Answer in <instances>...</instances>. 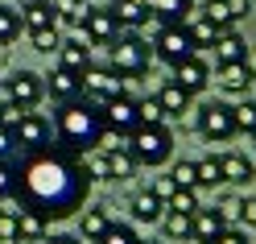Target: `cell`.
I'll return each mask as SVG.
<instances>
[{"instance_id": "1f68e13d", "label": "cell", "mask_w": 256, "mask_h": 244, "mask_svg": "<svg viewBox=\"0 0 256 244\" xmlns=\"http://www.w3.org/2000/svg\"><path fill=\"white\" fill-rule=\"evenodd\" d=\"M232 116H236V133H248V137H256V100L236 104V108H232Z\"/></svg>"}, {"instance_id": "8fae6325", "label": "cell", "mask_w": 256, "mask_h": 244, "mask_svg": "<svg viewBox=\"0 0 256 244\" xmlns=\"http://www.w3.org/2000/svg\"><path fill=\"white\" fill-rule=\"evenodd\" d=\"M78 29H83V38L91 46H112L120 38V25H116V17H112L108 9H87L83 21H78Z\"/></svg>"}, {"instance_id": "e575fe53", "label": "cell", "mask_w": 256, "mask_h": 244, "mask_svg": "<svg viewBox=\"0 0 256 244\" xmlns=\"http://www.w3.org/2000/svg\"><path fill=\"white\" fill-rule=\"evenodd\" d=\"M166 211H182V215H194V211H198V194H194V190H186V186H178V190L170 194Z\"/></svg>"}, {"instance_id": "52a82bcc", "label": "cell", "mask_w": 256, "mask_h": 244, "mask_svg": "<svg viewBox=\"0 0 256 244\" xmlns=\"http://www.w3.org/2000/svg\"><path fill=\"white\" fill-rule=\"evenodd\" d=\"M12 141H17L21 153H38L46 145H54V128L42 112H21V120L12 124Z\"/></svg>"}, {"instance_id": "cb8c5ba5", "label": "cell", "mask_w": 256, "mask_h": 244, "mask_svg": "<svg viewBox=\"0 0 256 244\" xmlns=\"http://www.w3.org/2000/svg\"><path fill=\"white\" fill-rule=\"evenodd\" d=\"M149 5V17L166 21V25H186V13H190V0H145Z\"/></svg>"}, {"instance_id": "8d00e7d4", "label": "cell", "mask_w": 256, "mask_h": 244, "mask_svg": "<svg viewBox=\"0 0 256 244\" xmlns=\"http://www.w3.org/2000/svg\"><path fill=\"white\" fill-rule=\"evenodd\" d=\"M170 178H174L178 186H186V190H198V170H194V161H174Z\"/></svg>"}, {"instance_id": "83f0119b", "label": "cell", "mask_w": 256, "mask_h": 244, "mask_svg": "<svg viewBox=\"0 0 256 244\" xmlns=\"http://www.w3.org/2000/svg\"><path fill=\"white\" fill-rule=\"evenodd\" d=\"M186 34H190V42H194V54H198V50H211V46H215L219 29L206 21V17H194V21H186Z\"/></svg>"}, {"instance_id": "681fc988", "label": "cell", "mask_w": 256, "mask_h": 244, "mask_svg": "<svg viewBox=\"0 0 256 244\" xmlns=\"http://www.w3.org/2000/svg\"><path fill=\"white\" fill-rule=\"evenodd\" d=\"M244 71H248V79H256V46H248V54H244Z\"/></svg>"}, {"instance_id": "74e56055", "label": "cell", "mask_w": 256, "mask_h": 244, "mask_svg": "<svg viewBox=\"0 0 256 244\" xmlns=\"http://www.w3.org/2000/svg\"><path fill=\"white\" fill-rule=\"evenodd\" d=\"M136 112H140V124H166V112L157 104V95L153 100H136Z\"/></svg>"}, {"instance_id": "8992f818", "label": "cell", "mask_w": 256, "mask_h": 244, "mask_svg": "<svg viewBox=\"0 0 256 244\" xmlns=\"http://www.w3.org/2000/svg\"><path fill=\"white\" fill-rule=\"evenodd\" d=\"M198 133L211 141V145H223V141H232L236 137V116H232V104H223V100H211V104H202L198 108Z\"/></svg>"}, {"instance_id": "ac0fdd59", "label": "cell", "mask_w": 256, "mask_h": 244, "mask_svg": "<svg viewBox=\"0 0 256 244\" xmlns=\"http://www.w3.org/2000/svg\"><path fill=\"white\" fill-rule=\"evenodd\" d=\"M219 170H223V182H236V186L256 182V166L244 153H219Z\"/></svg>"}, {"instance_id": "7dc6e473", "label": "cell", "mask_w": 256, "mask_h": 244, "mask_svg": "<svg viewBox=\"0 0 256 244\" xmlns=\"http://www.w3.org/2000/svg\"><path fill=\"white\" fill-rule=\"evenodd\" d=\"M228 5V13H232V21H244L248 13H252V0H223Z\"/></svg>"}, {"instance_id": "f907efd6", "label": "cell", "mask_w": 256, "mask_h": 244, "mask_svg": "<svg viewBox=\"0 0 256 244\" xmlns=\"http://www.w3.org/2000/svg\"><path fill=\"white\" fill-rule=\"evenodd\" d=\"M4 108H8V100H4V95H0V116H4Z\"/></svg>"}, {"instance_id": "ba28073f", "label": "cell", "mask_w": 256, "mask_h": 244, "mask_svg": "<svg viewBox=\"0 0 256 244\" xmlns=\"http://www.w3.org/2000/svg\"><path fill=\"white\" fill-rule=\"evenodd\" d=\"M83 95L95 104L116 100V95H124V75L116 67H87L83 71Z\"/></svg>"}, {"instance_id": "5b68a950", "label": "cell", "mask_w": 256, "mask_h": 244, "mask_svg": "<svg viewBox=\"0 0 256 244\" xmlns=\"http://www.w3.org/2000/svg\"><path fill=\"white\" fill-rule=\"evenodd\" d=\"M0 95L12 104V108H21V112H34L42 104V95H46V79L38 71H12L4 83H0Z\"/></svg>"}, {"instance_id": "f5cc1de1", "label": "cell", "mask_w": 256, "mask_h": 244, "mask_svg": "<svg viewBox=\"0 0 256 244\" xmlns=\"http://www.w3.org/2000/svg\"><path fill=\"white\" fill-rule=\"evenodd\" d=\"M0 62H4V42H0Z\"/></svg>"}, {"instance_id": "9c48e42d", "label": "cell", "mask_w": 256, "mask_h": 244, "mask_svg": "<svg viewBox=\"0 0 256 244\" xmlns=\"http://www.w3.org/2000/svg\"><path fill=\"white\" fill-rule=\"evenodd\" d=\"M153 54L166 62V67H178V62H186L190 54H194V42H190L186 25H166L162 34H157L153 42Z\"/></svg>"}, {"instance_id": "bcb514c9", "label": "cell", "mask_w": 256, "mask_h": 244, "mask_svg": "<svg viewBox=\"0 0 256 244\" xmlns=\"http://www.w3.org/2000/svg\"><path fill=\"white\" fill-rule=\"evenodd\" d=\"M240 223L256 227V199H240Z\"/></svg>"}, {"instance_id": "5bb4252c", "label": "cell", "mask_w": 256, "mask_h": 244, "mask_svg": "<svg viewBox=\"0 0 256 244\" xmlns=\"http://www.w3.org/2000/svg\"><path fill=\"white\" fill-rule=\"evenodd\" d=\"M42 79H46V91H50L58 104L74 100V95H83V75H74V71H62V67H54L50 75H42Z\"/></svg>"}, {"instance_id": "d4e9b609", "label": "cell", "mask_w": 256, "mask_h": 244, "mask_svg": "<svg viewBox=\"0 0 256 244\" xmlns=\"http://www.w3.org/2000/svg\"><path fill=\"white\" fill-rule=\"evenodd\" d=\"M190 100H194V95H190V91H182L178 83H174V79H170L162 91H157V104H162V112H166V116H182V112H190Z\"/></svg>"}, {"instance_id": "836d02e7", "label": "cell", "mask_w": 256, "mask_h": 244, "mask_svg": "<svg viewBox=\"0 0 256 244\" xmlns=\"http://www.w3.org/2000/svg\"><path fill=\"white\" fill-rule=\"evenodd\" d=\"M202 17L211 21V25L219 29V34H223V29H236V21H232V13H228V5H223V0H206Z\"/></svg>"}, {"instance_id": "816d5d0a", "label": "cell", "mask_w": 256, "mask_h": 244, "mask_svg": "<svg viewBox=\"0 0 256 244\" xmlns=\"http://www.w3.org/2000/svg\"><path fill=\"white\" fill-rule=\"evenodd\" d=\"M140 244H166V240H140Z\"/></svg>"}, {"instance_id": "f6af8a7d", "label": "cell", "mask_w": 256, "mask_h": 244, "mask_svg": "<svg viewBox=\"0 0 256 244\" xmlns=\"http://www.w3.org/2000/svg\"><path fill=\"white\" fill-rule=\"evenodd\" d=\"M12 153H17V141H12V128L0 124V161H12Z\"/></svg>"}, {"instance_id": "4316f807", "label": "cell", "mask_w": 256, "mask_h": 244, "mask_svg": "<svg viewBox=\"0 0 256 244\" xmlns=\"http://www.w3.org/2000/svg\"><path fill=\"white\" fill-rule=\"evenodd\" d=\"M219 87L232 91V95H248L252 79H248V71H244V62H228V67H219Z\"/></svg>"}, {"instance_id": "7402d4cb", "label": "cell", "mask_w": 256, "mask_h": 244, "mask_svg": "<svg viewBox=\"0 0 256 244\" xmlns=\"http://www.w3.org/2000/svg\"><path fill=\"white\" fill-rule=\"evenodd\" d=\"M17 236H21V244H42L46 236H50V223H46L38 211L17 207Z\"/></svg>"}, {"instance_id": "f1b7e54d", "label": "cell", "mask_w": 256, "mask_h": 244, "mask_svg": "<svg viewBox=\"0 0 256 244\" xmlns=\"http://www.w3.org/2000/svg\"><path fill=\"white\" fill-rule=\"evenodd\" d=\"M78 161H83V170H87L91 182H112V170H108V153L104 149H91V153H83Z\"/></svg>"}, {"instance_id": "e0dca14e", "label": "cell", "mask_w": 256, "mask_h": 244, "mask_svg": "<svg viewBox=\"0 0 256 244\" xmlns=\"http://www.w3.org/2000/svg\"><path fill=\"white\" fill-rule=\"evenodd\" d=\"M108 13L116 17L120 29H140V25L149 21V5H145V0H112Z\"/></svg>"}, {"instance_id": "9a60e30c", "label": "cell", "mask_w": 256, "mask_h": 244, "mask_svg": "<svg viewBox=\"0 0 256 244\" xmlns=\"http://www.w3.org/2000/svg\"><path fill=\"white\" fill-rule=\"evenodd\" d=\"M21 29H29V34H42V29H58V13L50 0H29V5L21 9Z\"/></svg>"}, {"instance_id": "7c38bea8", "label": "cell", "mask_w": 256, "mask_h": 244, "mask_svg": "<svg viewBox=\"0 0 256 244\" xmlns=\"http://www.w3.org/2000/svg\"><path fill=\"white\" fill-rule=\"evenodd\" d=\"M174 83H178L182 91H190V95H198L206 83H211V67H206L198 54H190L186 62H178V67H174Z\"/></svg>"}, {"instance_id": "d590c367", "label": "cell", "mask_w": 256, "mask_h": 244, "mask_svg": "<svg viewBox=\"0 0 256 244\" xmlns=\"http://www.w3.org/2000/svg\"><path fill=\"white\" fill-rule=\"evenodd\" d=\"M95 244H140V236H136L128 223H112V227H108V232L95 240Z\"/></svg>"}, {"instance_id": "ffe728a7", "label": "cell", "mask_w": 256, "mask_h": 244, "mask_svg": "<svg viewBox=\"0 0 256 244\" xmlns=\"http://www.w3.org/2000/svg\"><path fill=\"white\" fill-rule=\"evenodd\" d=\"M215 67H228V62H244V54H248V42L236 34V29H223V34L215 38Z\"/></svg>"}, {"instance_id": "4fadbf2b", "label": "cell", "mask_w": 256, "mask_h": 244, "mask_svg": "<svg viewBox=\"0 0 256 244\" xmlns=\"http://www.w3.org/2000/svg\"><path fill=\"white\" fill-rule=\"evenodd\" d=\"M58 67L62 71H74V75H83L91 67V42L78 34V38H66V42H58Z\"/></svg>"}, {"instance_id": "60d3db41", "label": "cell", "mask_w": 256, "mask_h": 244, "mask_svg": "<svg viewBox=\"0 0 256 244\" xmlns=\"http://www.w3.org/2000/svg\"><path fill=\"white\" fill-rule=\"evenodd\" d=\"M0 244H21V236H17V215H12V211L0 215Z\"/></svg>"}, {"instance_id": "f546056e", "label": "cell", "mask_w": 256, "mask_h": 244, "mask_svg": "<svg viewBox=\"0 0 256 244\" xmlns=\"http://www.w3.org/2000/svg\"><path fill=\"white\" fill-rule=\"evenodd\" d=\"M21 34V9H12V5H0V42H17Z\"/></svg>"}, {"instance_id": "c3c4849f", "label": "cell", "mask_w": 256, "mask_h": 244, "mask_svg": "<svg viewBox=\"0 0 256 244\" xmlns=\"http://www.w3.org/2000/svg\"><path fill=\"white\" fill-rule=\"evenodd\" d=\"M42 244H83L78 236H66V232H58V236H46Z\"/></svg>"}, {"instance_id": "4dcf8cb0", "label": "cell", "mask_w": 256, "mask_h": 244, "mask_svg": "<svg viewBox=\"0 0 256 244\" xmlns=\"http://www.w3.org/2000/svg\"><path fill=\"white\" fill-rule=\"evenodd\" d=\"M194 170H198V186H223V170H219V157H198L194 161Z\"/></svg>"}, {"instance_id": "6da1fadb", "label": "cell", "mask_w": 256, "mask_h": 244, "mask_svg": "<svg viewBox=\"0 0 256 244\" xmlns=\"http://www.w3.org/2000/svg\"><path fill=\"white\" fill-rule=\"evenodd\" d=\"M91 194V178L83 170V161L46 145L38 153H21L17 161V186H12V199L25 211H38V215L50 219H66L78 215L87 207Z\"/></svg>"}, {"instance_id": "2e32d148", "label": "cell", "mask_w": 256, "mask_h": 244, "mask_svg": "<svg viewBox=\"0 0 256 244\" xmlns=\"http://www.w3.org/2000/svg\"><path fill=\"white\" fill-rule=\"evenodd\" d=\"M223 227H228V219H223L215 207H198L194 215H190V232H194L190 240H202V244H211V240L223 232Z\"/></svg>"}, {"instance_id": "30bf717a", "label": "cell", "mask_w": 256, "mask_h": 244, "mask_svg": "<svg viewBox=\"0 0 256 244\" xmlns=\"http://www.w3.org/2000/svg\"><path fill=\"white\" fill-rule=\"evenodd\" d=\"M104 124H108L112 137H128V133L140 124L136 100H132V95H116V100H108V104H104Z\"/></svg>"}, {"instance_id": "7bdbcfd3", "label": "cell", "mask_w": 256, "mask_h": 244, "mask_svg": "<svg viewBox=\"0 0 256 244\" xmlns=\"http://www.w3.org/2000/svg\"><path fill=\"white\" fill-rule=\"evenodd\" d=\"M211 244H252V240H248L244 227H232V223H228V227H223V232H219Z\"/></svg>"}, {"instance_id": "7a4b0ae2", "label": "cell", "mask_w": 256, "mask_h": 244, "mask_svg": "<svg viewBox=\"0 0 256 244\" xmlns=\"http://www.w3.org/2000/svg\"><path fill=\"white\" fill-rule=\"evenodd\" d=\"M54 149L70 153V157H83L91 149H100L104 137H108V124H104V104L87 100V95H74L58 108L54 116Z\"/></svg>"}, {"instance_id": "db71d44e", "label": "cell", "mask_w": 256, "mask_h": 244, "mask_svg": "<svg viewBox=\"0 0 256 244\" xmlns=\"http://www.w3.org/2000/svg\"><path fill=\"white\" fill-rule=\"evenodd\" d=\"M252 87H256V79H252Z\"/></svg>"}, {"instance_id": "f35d334b", "label": "cell", "mask_w": 256, "mask_h": 244, "mask_svg": "<svg viewBox=\"0 0 256 244\" xmlns=\"http://www.w3.org/2000/svg\"><path fill=\"white\" fill-rule=\"evenodd\" d=\"M29 42H34L38 54H54L62 38H58V29H42V34H29Z\"/></svg>"}, {"instance_id": "ee69618b", "label": "cell", "mask_w": 256, "mask_h": 244, "mask_svg": "<svg viewBox=\"0 0 256 244\" xmlns=\"http://www.w3.org/2000/svg\"><path fill=\"white\" fill-rule=\"evenodd\" d=\"M149 190H153V194H157V199H162V203H170V194L178 190V182H174L170 174H162V178H153V186H149Z\"/></svg>"}, {"instance_id": "277c9868", "label": "cell", "mask_w": 256, "mask_h": 244, "mask_svg": "<svg viewBox=\"0 0 256 244\" xmlns=\"http://www.w3.org/2000/svg\"><path fill=\"white\" fill-rule=\"evenodd\" d=\"M149 58H153V46L140 34H120L116 42H112V67H116L124 79H140L149 71Z\"/></svg>"}, {"instance_id": "603a6c76", "label": "cell", "mask_w": 256, "mask_h": 244, "mask_svg": "<svg viewBox=\"0 0 256 244\" xmlns=\"http://www.w3.org/2000/svg\"><path fill=\"white\" fill-rule=\"evenodd\" d=\"M108 170H112V182H128V178L136 174V161L128 153V145H108Z\"/></svg>"}, {"instance_id": "d6986e66", "label": "cell", "mask_w": 256, "mask_h": 244, "mask_svg": "<svg viewBox=\"0 0 256 244\" xmlns=\"http://www.w3.org/2000/svg\"><path fill=\"white\" fill-rule=\"evenodd\" d=\"M112 223H116V219H112L108 207H83V211H78V240H100Z\"/></svg>"}, {"instance_id": "3957f363", "label": "cell", "mask_w": 256, "mask_h": 244, "mask_svg": "<svg viewBox=\"0 0 256 244\" xmlns=\"http://www.w3.org/2000/svg\"><path fill=\"white\" fill-rule=\"evenodd\" d=\"M128 153H132L136 166H166V161L174 157V133L166 124H136L132 133H128Z\"/></svg>"}, {"instance_id": "b9f144b4", "label": "cell", "mask_w": 256, "mask_h": 244, "mask_svg": "<svg viewBox=\"0 0 256 244\" xmlns=\"http://www.w3.org/2000/svg\"><path fill=\"white\" fill-rule=\"evenodd\" d=\"M215 211H219V215L228 219V223H232V219H240V194H223V199L215 203Z\"/></svg>"}, {"instance_id": "484cf974", "label": "cell", "mask_w": 256, "mask_h": 244, "mask_svg": "<svg viewBox=\"0 0 256 244\" xmlns=\"http://www.w3.org/2000/svg\"><path fill=\"white\" fill-rule=\"evenodd\" d=\"M162 236H166V244H182V240H190L194 232H190V215H182V211H166L162 219Z\"/></svg>"}, {"instance_id": "11a10c76", "label": "cell", "mask_w": 256, "mask_h": 244, "mask_svg": "<svg viewBox=\"0 0 256 244\" xmlns=\"http://www.w3.org/2000/svg\"><path fill=\"white\" fill-rule=\"evenodd\" d=\"M252 141H256V137H252Z\"/></svg>"}, {"instance_id": "44dd1931", "label": "cell", "mask_w": 256, "mask_h": 244, "mask_svg": "<svg viewBox=\"0 0 256 244\" xmlns=\"http://www.w3.org/2000/svg\"><path fill=\"white\" fill-rule=\"evenodd\" d=\"M128 211H132V219H136V223H157V219L166 215V203L157 199L153 190H136L132 199H128Z\"/></svg>"}, {"instance_id": "ab89813d", "label": "cell", "mask_w": 256, "mask_h": 244, "mask_svg": "<svg viewBox=\"0 0 256 244\" xmlns=\"http://www.w3.org/2000/svg\"><path fill=\"white\" fill-rule=\"evenodd\" d=\"M17 186V161H0V199H12Z\"/></svg>"}, {"instance_id": "d6a6232c", "label": "cell", "mask_w": 256, "mask_h": 244, "mask_svg": "<svg viewBox=\"0 0 256 244\" xmlns=\"http://www.w3.org/2000/svg\"><path fill=\"white\" fill-rule=\"evenodd\" d=\"M50 5L58 13V25H78V21H83V13H87L83 0H50Z\"/></svg>"}]
</instances>
